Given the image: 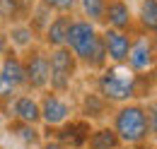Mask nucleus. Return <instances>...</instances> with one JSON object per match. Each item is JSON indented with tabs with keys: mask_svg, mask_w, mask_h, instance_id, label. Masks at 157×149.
<instances>
[{
	"mask_svg": "<svg viewBox=\"0 0 157 149\" xmlns=\"http://www.w3.org/2000/svg\"><path fill=\"white\" fill-rule=\"evenodd\" d=\"M20 56L24 65V89L46 92L48 89V48L41 43H34Z\"/></svg>",
	"mask_w": 157,
	"mask_h": 149,
	"instance_id": "5",
	"label": "nucleus"
},
{
	"mask_svg": "<svg viewBox=\"0 0 157 149\" xmlns=\"http://www.w3.org/2000/svg\"><path fill=\"white\" fill-rule=\"evenodd\" d=\"M114 149H131V147H123V144H118V147H114Z\"/></svg>",
	"mask_w": 157,
	"mask_h": 149,
	"instance_id": "27",
	"label": "nucleus"
},
{
	"mask_svg": "<svg viewBox=\"0 0 157 149\" xmlns=\"http://www.w3.org/2000/svg\"><path fill=\"white\" fill-rule=\"evenodd\" d=\"M147 74H133L126 65H106L97 72V94L106 104H128L138 96H147Z\"/></svg>",
	"mask_w": 157,
	"mask_h": 149,
	"instance_id": "3",
	"label": "nucleus"
},
{
	"mask_svg": "<svg viewBox=\"0 0 157 149\" xmlns=\"http://www.w3.org/2000/svg\"><path fill=\"white\" fill-rule=\"evenodd\" d=\"M75 15H53L48 27L44 29L41 34V46H46L48 51L51 48H58V46H65V36H68V27L73 22Z\"/></svg>",
	"mask_w": 157,
	"mask_h": 149,
	"instance_id": "12",
	"label": "nucleus"
},
{
	"mask_svg": "<svg viewBox=\"0 0 157 149\" xmlns=\"http://www.w3.org/2000/svg\"><path fill=\"white\" fill-rule=\"evenodd\" d=\"M109 106H111V104H106L97 92H90V94L82 96L80 113H82L85 120H97V118H104V115L109 113Z\"/></svg>",
	"mask_w": 157,
	"mask_h": 149,
	"instance_id": "18",
	"label": "nucleus"
},
{
	"mask_svg": "<svg viewBox=\"0 0 157 149\" xmlns=\"http://www.w3.org/2000/svg\"><path fill=\"white\" fill-rule=\"evenodd\" d=\"M131 38L133 34L128 31H116V29H101V41H104V51H106V60L111 65H123L128 48H131Z\"/></svg>",
	"mask_w": 157,
	"mask_h": 149,
	"instance_id": "10",
	"label": "nucleus"
},
{
	"mask_svg": "<svg viewBox=\"0 0 157 149\" xmlns=\"http://www.w3.org/2000/svg\"><path fill=\"white\" fill-rule=\"evenodd\" d=\"M65 46L73 51V56H75V60L80 65L92 70V72H99L101 67L109 65L104 41H101V29L94 27L92 22H87V19L73 17L70 27H68Z\"/></svg>",
	"mask_w": 157,
	"mask_h": 149,
	"instance_id": "2",
	"label": "nucleus"
},
{
	"mask_svg": "<svg viewBox=\"0 0 157 149\" xmlns=\"http://www.w3.org/2000/svg\"><path fill=\"white\" fill-rule=\"evenodd\" d=\"M10 115L12 120L39 125L41 123V111H39V99L34 94H15L10 101Z\"/></svg>",
	"mask_w": 157,
	"mask_h": 149,
	"instance_id": "11",
	"label": "nucleus"
},
{
	"mask_svg": "<svg viewBox=\"0 0 157 149\" xmlns=\"http://www.w3.org/2000/svg\"><path fill=\"white\" fill-rule=\"evenodd\" d=\"M101 29H116V31L136 34V17H133L131 2L128 0H106Z\"/></svg>",
	"mask_w": 157,
	"mask_h": 149,
	"instance_id": "9",
	"label": "nucleus"
},
{
	"mask_svg": "<svg viewBox=\"0 0 157 149\" xmlns=\"http://www.w3.org/2000/svg\"><path fill=\"white\" fill-rule=\"evenodd\" d=\"M10 48V43H7V36H5V31H0V60L5 56V51Z\"/></svg>",
	"mask_w": 157,
	"mask_h": 149,
	"instance_id": "25",
	"label": "nucleus"
},
{
	"mask_svg": "<svg viewBox=\"0 0 157 149\" xmlns=\"http://www.w3.org/2000/svg\"><path fill=\"white\" fill-rule=\"evenodd\" d=\"M111 130L116 132L118 142L123 147L136 149L155 137V106H145L138 101L118 104L116 111L111 113Z\"/></svg>",
	"mask_w": 157,
	"mask_h": 149,
	"instance_id": "1",
	"label": "nucleus"
},
{
	"mask_svg": "<svg viewBox=\"0 0 157 149\" xmlns=\"http://www.w3.org/2000/svg\"><path fill=\"white\" fill-rule=\"evenodd\" d=\"M5 36H7L10 48H15L17 53H24V51L32 48L34 43H39L36 36H34V31L29 29L27 22H15V24H10V27L5 29Z\"/></svg>",
	"mask_w": 157,
	"mask_h": 149,
	"instance_id": "15",
	"label": "nucleus"
},
{
	"mask_svg": "<svg viewBox=\"0 0 157 149\" xmlns=\"http://www.w3.org/2000/svg\"><path fill=\"white\" fill-rule=\"evenodd\" d=\"M0 128H2V118H0Z\"/></svg>",
	"mask_w": 157,
	"mask_h": 149,
	"instance_id": "28",
	"label": "nucleus"
},
{
	"mask_svg": "<svg viewBox=\"0 0 157 149\" xmlns=\"http://www.w3.org/2000/svg\"><path fill=\"white\" fill-rule=\"evenodd\" d=\"M44 7H48L53 15H75L78 0H39Z\"/></svg>",
	"mask_w": 157,
	"mask_h": 149,
	"instance_id": "22",
	"label": "nucleus"
},
{
	"mask_svg": "<svg viewBox=\"0 0 157 149\" xmlns=\"http://www.w3.org/2000/svg\"><path fill=\"white\" fill-rule=\"evenodd\" d=\"M136 17V31L155 36L157 31V0H140L138 10H133Z\"/></svg>",
	"mask_w": 157,
	"mask_h": 149,
	"instance_id": "14",
	"label": "nucleus"
},
{
	"mask_svg": "<svg viewBox=\"0 0 157 149\" xmlns=\"http://www.w3.org/2000/svg\"><path fill=\"white\" fill-rule=\"evenodd\" d=\"M10 132L12 135H17L24 144H34V147H39L41 144V135L36 130V125H29V123H20V120H12L10 123Z\"/></svg>",
	"mask_w": 157,
	"mask_h": 149,
	"instance_id": "21",
	"label": "nucleus"
},
{
	"mask_svg": "<svg viewBox=\"0 0 157 149\" xmlns=\"http://www.w3.org/2000/svg\"><path fill=\"white\" fill-rule=\"evenodd\" d=\"M51 17H53V12L48 10V7H44L39 0L29 7V12H27V17H24V22L29 24V29L34 31V36H36V41H41V34H44V29L48 27V22H51Z\"/></svg>",
	"mask_w": 157,
	"mask_h": 149,
	"instance_id": "17",
	"label": "nucleus"
},
{
	"mask_svg": "<svg viewBox=\"0 0 157 149\" xmlns=\"http://www.w3.org/2000/svg\"><path fill=\"white\" fill-rule=\"evenodd\" d=\"M39 149H68V147H63L60 142H56V140H51V137H48V140H44V142L39 144Z\"/></svg>",
	"mask_w": 157,
	"mask_h": 149,
	"instance_id": "24",
	"label": "nucleus"
},
{
	"mask_svg": "<svg viewBox=\"0 0 157 149\" xmlns=\"http://www.w3.org/2000/svg\"><path fill=\"white\" fill-rule=\"evenodd\" d=\"M24 2H27V5H29V7H32V5H34V2H36V0H24Z\"/></svg>",
	"mask_w": 157,
	"mask_h": 149,
	"instance_id": "26",
	"label": "nucleus"
},
{
	"mask_svg": "<svg viewBox=\"0 0 157 149\" xmlns=\"http://www.w3.org/2000/svg\"><path fill=\"white\" fill-rule=\"evenodd\" d=\"M80 63L75 60L68 46H58L48 51V92L68 94L75 77H78Z\"/></svg>",
	"mask_w": 157,
	"mask_h": 149,
	"instance_id": "4",
	"label": "nucleus"
},
{
	"mask_svg": "<svg viewBox=\"0 0 157 149\" xmlns=\"http://www.w3.org/2000/svg\"><path fill=\"white\" fill-rule=\"evenodd\" d=\"M104 7H106V0H78V10L82 15V19L92 22L94 27H101Z\"/></svg>",
	"mask_w": 157,
	"mask_h": 149,
	"instance_id": "20",
	"label": "nucleus"
},
{
	"mask_svg": "<svg viewBox=\"0 0 157 149\" xmlns=\"http://www.w3.org/2000/svg\"><path fill=\"white\" fill-rule=\"evenodd\" d=\"M29 12V5L24 0H0V22H5L7 27L15 22H24Z\"/></svg>",
	"mask_w": 157,
	"mask_h": 149,
	"instance_id": "19",
	"label": "nucleus"
},
{
	"mask_svg": "<svg viewBox=\"0 0 157 149\" xmlns=\"http://www.w3.org/2000/svg\"><path fill=\"white\" fill-rule=\"evenodd\" d=\"M0 74L20 92L24 89V65H22V56L15 51V48H7L5 56L0 60Z\"/></svg>",
	"mask_w": 157,
	"mask_h": 149,
	"instance_id": "13",
	"label": "nucleus"
},
{
	"mask_svg": "<svg viewBox=\"0 0 157 149\" xmlns=\"http://www.w3.org/2000/svg\"><path fill=\"white\" fill-rule=\"evenodd\" d=\"M155 60H157V48H155V36L136 31L131 38V48L126 56V67L133 74H147L155 72Z\"/></svg>",
	"mask_w": 157,
	"mask_h": 149,
	"instance_id": "6",
	"label": "nucleus"
},
{
	"mask_svg": "<svg viewBox=\"0 0 157 149\" xmlns=\"http://www.w3.org/2000/svg\"><path fill=\"white\" fill-rule=\"evenodd\" d=\"M116 132L111 130V125H101V128H92L90 135H87V142H85V149H114L118 147Z\"/></svg>",
	"mask_w": 157,
	"mask_h": 149,
	"instance_id": "16",
	"label": "nucleus"
},
{
	"mask_svg": "<svg viewBox=\"0 0 157 149\" xmlns=\"http://www.w3.org/2000/svg\"><path fill=\"white\" fill-rule=\"evenodd\" d=\"M90 130H92L90 120H85V118H70V120H65L58 128H46V137L60 142L63 147H68V149H85Z\"/></svg>",
	"mask_w": 157,
	"mask_h": 149,
	"instance_id": "7",
	"label": "nucleus"
},
{
	"mask_svg": "<svg viewBox=\"0 0 157 149\" xmlns=\"http://www.w3.org/2000/svg\"><path fill=\"white\" fill-rule=\"evenodd\" d=\"M15 94H17V89H15V87H12V84H10V82H7L2 74H0V106L10 104Z\"/></svg>",
	"mask_w": 157,
	"mask_h": 149,
	"instance_id": "23",
	"label": "nucleus"
},
{
	"mask_svg": "<svg viewBox=\"0 0 157 149\" xmlns=\"http://www.w3.org/2000/svg\"><path fill=\"white\" fill-rule=\"evenodd\" d=\"M0 149H7V147H0Z\"/></svg>",
	"mask_w": 157,
	"mask_h": 149,
	"instance_id": "29",
	"label": "nucleus"
},
{
	"mask_svg": "<svg viewBox=\"0 0 157 149\" xmlns=\"http://www.w3.org/2000/svg\"><path fill=\"white\" fill-rule=\"evenodd\" d=\"M39 111H41V123L46 128H58L63 125L65 120L73 118V104L63 96V94H56V92H44V96L39 99Z\"/></svg>",
	"mask_w": 157,
	"mask_h": 149,
	"instance_id": "8",
	"label": "nucleus"
}]
</instances>
